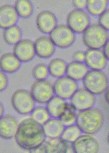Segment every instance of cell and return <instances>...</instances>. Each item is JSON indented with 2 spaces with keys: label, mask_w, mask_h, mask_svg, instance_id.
I'll list each match as a JSON object with an SVG mask.
<instances>
[{
  "label": "cell",
  "mask_w": 109,
  "mask_h": 153,
  "mask_svg": "<svg viewBox=\"0 0 109 153\" xmlns=\"http://www.w3.org/2000/svg\"><path fill=\"white\" fill-rule=\"evenodd\" d=\"M45 137L43 126L31 118L20 122L15 140L20 148L30 152L41 145Z\"/></svg>",
  "instance_id": "1"
},
{
  "label": "cell",
  "mask_w": 109,
  "mask_h": 153,
  "mask_svg": "<svg viewBox=\"0 0 109 153\" xmlns=\"http://www.w3.org/2000/svg\"><path fill=\"white\" fill-rule=\"evenodd\" d=\"M104 121V115L99 109L90 108L77 114L75 123L83 133L93 134L102 128Z\"/></svg>",
  "instance_id": "2"
},
{
  "label": "cell",
  "mask_w": 109,
  "mask_h": 153,
  "mask_svg": "<svg viewBox=\"0 0 109 153\" xmlns=\"http://www.w3.org/2000/svg\"><path fill=\"white\" fill-rule=\"evenodd\" d=\"M83 41L87 48L100 50L109 39V33L100 24H90L83 33Z\"/></svg>",
  "instance_id": "3"
},
{
  "label": "cell",
  "mask_w": 109,
  "mask_h": 153,
  "mask_svg": "<svg viewBox=\"0 0 109 153\" xmlns=\"http://www.w3.org/2000/svg\"><path fill=\"white\" fill-rule=\"evenodd\" d=\"M83 86L93 94L98 95L107 88L108 78L104 72L98 70H90L83 79Z\"/></svg>",
  "instance_id": "4"
},
{
  "label": "cell",
  "mask_w": 109,
  "mask_h": 153,
  "mask_svg": "<svg viewBox=\"0 0 109 153\" xmlns=\"http://www.w3.org/2000/svg\"><path fill=\"white\" fill-rule=\"evenodd\" d=\"M11 105L20 114H30L34 109L35 100L31 92L25 90H18L11 96Z\"/></svg>",
  "instance_id": "5"
},
{
  "label": "cell",
  "mask_w": 109,
  "mask_h": 153,
  "mask_svg": "<svg viewBox=\"0 0 109 153\" xmlns=\"http://www.w3.org/2000/svg\"><path fill=\"white\" fill-rule=\"evenodd\" d=\"M50 38L54 45L61 48H68L75 41V32L67 25L59 24L50 33Z\"/></svg>",
  "instance_id": "6"
},
{
  "label": "cell",
  "mask_w": 109,
  "mask_h": 153,
  "mask_svg": "<svg viewBox=\"0 0 109 153\" xmlns=\"http://www.w3.org/2000/svg\"><path fill=\"white\" fill-rule=\"evenodd\" d=\"M31 94L37 102L47 104L54 96V86L46 79L37 80L31 86Z\"/></svg>",
  "instance_id": "7"
},
{
  "label": "cell",
  "mask_w": 109,
  "mask_h": 153,
  "mask_svg": "<svg viewBox=\"0 0 109 153\" xmlns=\"http://www.w3.org/2000/svg\"><path fill=\"white\" fill-rule=\"evenodd\" d=\"M67 24L74 32L83 33L90 25V18L85 11L76 9L68 13Z\"/></svg>",
  "instance_id": "8"
},
{
  "label": "cell",
  "mask_w": 109,
  "mask_h": 153,
  "mask_svg": "<svg viewBox=\"0 0 109 153\" xmlns=\"http://www.w3.org/2000/svg\"><path fill=\"white\" fill-rule=\"evenodd\" d=\"M72 150L76 153H97L100 150V144L97 139L90 134H81L72 143Z\"/></svg>",
  "instance_id": "9"
},
{
  "label": "cell",
  "mask_w": 109,
  "mask_h": 153,
  "mask_svg": "<svg viewBox=\"0 0 109 153\" xmlns=\"http://www.w3.org/2000/svg\"><path fill=\"white\" fill-rule=\"evenodd\" d=\"M54 93L64 99H70L77 91V82L68 76H63L57 79L54 83Z\"/></svg>",
  "instance_id": "10"
},
{
  "label": "cell",
  "mask_w": 109,
  "mask_h": 153,
  "mask_svg": "<svg viewBox=\"0 0 109 153\" xmlns=\"http://www.w3.org/2000/svg\"><path fill=\"white\" fill-rule=\"evenodd\" d=\"M95 101V95L85 88L77 89L70 98V103L79 111L92 108Z\"/></svg>",
  "instance_id": "11"
},
{
  "label": "cell",
  "mask_w": 109,
  "mask_h": 153,
  "mask_svg": "<svg viewBox=\"0 0 109 153\" xmlns=\"http://www.w3.org/2000/svg\"><path fill=\"white\" fill-rule=\"evenodd\" d=\"M70 144L61 138L50 139L45 141L41 145L31 151V153H66L70 152L71 149Z\"/></svg>",
  "instance_id": "12"
},
{
  "label": "cell",
  "mask_w": 109,
  "mask_h": 153,
  "mask_svg": "<svg viewBox=\"0 0 109 153\" xmlns=\"http://www.w3.org/2000/svg\"><path fill=\"white\" fill-rule=\"evenodd\" d=\"M13 53L20 62L30 61L36 54L34 43L29 39H22L15 45Z\"/></svg>",
  "instance_id": "13"
},
{
  "label": "cell",
  "mask_w": 109,
  "mask_h": 153,
  "mask_svg": "<svg viewBox=\"0 0 109 153\" xmlns=\"http://www.w3.org/2000/svg\"><path fill=\"white\" fill-rule=\"evenodd\" d=\"M18 120L14 117L6 115L0 120V135L2 139L9 140L15 137L19 128Z\"/></svg>",
  "instance_id": "14"
},
{
  "label": "cell",
  "mask_w": 109,
  "mask_h": 153,
  "mask_svg": "<svg viewBox=\"0 0 109 153\" xmlns=\"http://www.w3.org/2000/svg\"><path fill=\"white\" fill-rule=\"evenodd\" d=\"M85 54L86 64L92 70L101 71L106 67L107 59L101 50L89 48L85 52Z\"/></svg>",
  "instance_id": "15"
},
{
  "label": "cell",
  "mask_w": 109,
  "mask_h": 153,
  "mask_svg": "<svg viewBox=\"0 0 109 153\" xmlns=\"http://www.w3.org/2000/svg\"><path fill=\"white\" fill-rule=\"evenodd\" d=\"M36 25L44 33H50L57 26V18L50 11L40 12L36 17Z\"/></svg>",
  "instance_id": "16"
},
{
  "label": "cell",
  "mask_w": 109,
  "mask_h": 153,
  "mask_svg": "<svg viewBox=\"0 0 109 153\" xmlns=\"http://www.w3.org/2000/svg\"><path fill=\"white\" fill-rule=\"evenodd\" d=\"M35 52L37 56L42 59H47L52 56L55 51L56 45L50 37L41 36L34 42Z\"/></svg>",
  "instance_id": "17"
},
{
  "label": "cell",
  "mask_w": 109,
  "mask_h": 153,
  "mask_svg": "<svg viewBox=\"0 0 109 153\" xmlns=\"http://www.w3.org/2000/svg\"><path fill=\"white\" fill-rule=\"evenodd\" d=\"M18 14L15 6L9 4L3 5L0 8V26L6 29L14 26L18 19Z\"/></svg>",
  "instance_id": "18"
},
{
  "label": "cell",
  "mask_w": 109,
  "mask_h": 153,
  "mask_svg": "<svg viewBox=\"0 0 109 153\" xmlns=\"http://www.w3.org/2000/svg\"><path fill=\"white\" fill-rule=\"evenodd\" d=\"M43 128L47 138H61L65 129V126L59 119L53 118L52 119H49L43 124Z\"/></svg>",
  "instance_id": "19"
},
{
  "label": "cell",
  "mask_w": 109,
  "mask_h": 153,
  "mask_svg": "<svg viewBox=\"0 0 109 153\" xmlns=\"http://www.w3.org/2000/svg\"><path fill=\"white\" fill-rule=\"evenodd\" d=\"M20 67V61L14 53H6L0 59V67L5 73H13L17 71Z\"/></svg>",
  "instance_id": "20"
},
{
  "label": "cell",
  "mask_w": 109,
  "mask_h": 153,
  "mask_svg": "<svg viewBox=\"0 0 109 153\" xmlns=\"http://www.w3.org/2000/svg\"><path fill=\"white\" fill-rule=\"evenodd\" d=\"M67 103L65 99L58 96H53L47 103L46 108L51 117L59 118L65 110Z\"/></svg>",
  "instance_id": "21"
},
{
  "label": "cell",
  "mask_w": 109,
  "mask_h": 153,
  "mask_svg": "<svg viewBox=\"0 0 109 153\" xmlns=\"http://www.w3.org/2000/svg\"><path fill=\"white\" fill-rule=\"evenodd\" d=\"M88 72V67L81 62L74 61L69 63L67 67V76L75 81L83 79Z\"/></svg>",
  "instance_id": "22"
},
{
  "label": "cell",
  "mask_w": 109,
  "mask_h": 153,
  "mask_svg": "<svg viewBox=\"0 0 109 153\" xmlns=\"http://www.w3.org/2000/svg\"><path fill=\"white\" fill-rule=\"evenodd\" d=\"M66 62L64 60L59 58H56L52 60L48 65L49 74L56 78L63 76L66 73Z\"/></svg>",
  "instance_id": "23"
},
{
  "label": "cell",
  "mask_w": 109,
  "mask_h": 153,
  "mask_svg": "<svg viewBox=\"0 0 109 153\" xmlns=\"http://www.w3.org/2000/svg\"><path fill=\"white\" fill-rule=\"evenodd\" d=\"M22 31L18 26L14 25L5 29L3 37L5 42L9 45H15L20 41Z\"/></svg>",
  "instance_id": "24"
},
{
  "label": "cell",
  "mask_w": 109,
  "mask_h": 153,
  "mask_svg": "<svg viewBox=\"0 0 109 153\" xmlns=\"http://www.w3.org/2000/svg\"><path fill=\"white\" fill-rule=\"evenodd\" d=\"M76 109L71 103H67L66 109L59 119L65 127H68L76 122Z\"/></svg>",
  "instance_id": "25"
},
{
  "label": "cell",
  "mask_w": 109,
  "mask_h": 153,
  "mask_svg": "<svg viewBox=\"0 0 109 153\" xmlns=\"http://www.w3.org/2000/svg\"><path fill=\"white\" fill-rule=\"evenodd\" d=\"M107 5V0H88L86 7L90 14L100 15L106 10Z\"/></svg>",
  "instance_id": "26"
},
{
  "label": "cell",
  "mask_w": 109,
  "mask_h": 153,
  "mask_svg": "<svg viewBox=\"0 0 109 153\" xmlns=\"http://www.w3.org/2000/svg\"><path fill=\"white\" fill-rule=\"evenodd\" d=\"M81 131L77 125H71L65 128L61 139L68 143L75 142L81 135Z\"/></svg>",
  "instance_id": "27"
},
{
  "label": "cell",
  "mask_w": 109,
  "mask_h": 153,
  "mask_svg": "<svg viewBox=\"0 0 109 153\" xmlns=\"http://www.w3.org/2000/svg\"><path fill=\"white\" fill-rule=\"evenodd\" d=\"M14 6L18 15L23 18L28 17L33 11V5L29 0H17Z\"/></svg>",
  "instance_id": "28"
},
{
  "label": "cell",
  "mask_w": 109,
  "mask_h": 153,
  "mask_svg": "<svg viewBox=\"0 0 109 153\" xmlns=\"http://www.w3.org/2000/svg\"><path fill=\"white\" fill-rule=\"evenodd\" d=\"M50 114L47 108L38 106L31 113V118L41 125H43L50 119Z\"/></svg>",
  "instance_id": "29"
},
{
  "label": "cell",
  "mask_w": 109,
  "mask_h": 153,
  "mask_svg": "<svg viewBox=\"0 0 109 153\" xmlns=\"http://www.w3.org/2000/svg\"><path fill=\"white\" fill-rule=\"evenodd\" d=\"M49 73L48 67L44 64H39L33 68L32 75L37 80L45 79Z\"/></svg>",
  "instance_id": "30"
},
{
  "label": "cell",
  "mask_w": 109,
  "mask_h": 153,
  "mask_svg": "<svg viewBox=\"0 0 109 153\" xmlns=\"http://www.w3.org/2000/svg\"><path fill=\"white\" fill-rule=\"evenodd\" d=\"M98 23L103 28L109 30V9L106 10L98 18Z\"/></svg>",
  "instance_id": "31"
},
{
  "label": "cell",
  "mask_w": 109,
  "mask_h": 153,
  "mask_svg": "<svg viewBox=\"0 0 109 153\" xmlns=\"http://www.w3.org/2000/svg\"><path fill=\"white\" fill-rule=\"evenodd\" d=\"M72 57L75 62H83L85 61L86 54L85 53L81 51H77L74 53Z\"/></svg>",
  "instance_id": "32"
},
{
  "label": "cell",
  "mask_w": 109,
  "mask_h": 153,
  "mask_svg": "<svg viewBox=\"0 0 109 153\" xmlns=\"http://www.w3.org/2000/svg\"><path fill=\"white\" fill-rule=\"evenodd\" d=\"M0 79H1V86H0V88H1V91H3L4 90L8 84V79L4 73V72L3 71L1 72L0 74Z\"/></svg>",
  "instance_id": "33"
},
{
  "label": "cell",
  "mask_w": 109,
  "mask_h": 153,
  "mask_svg": "<svg viewBox=\"0 0 109 153\" xmlns=\"http://www.w3.org/2000/svg\"><path fill=\"white\" fill-rule=\"evenodd\" d=\"M72 4L77 9H81L86 7L87 1L86 0H74L72 1Z\"/></svg>",
  "instance_id": "34"
},
{
  "label": "cell",
  "mask_w": 109,
  "mask_h": 153,
  "mask_svg": "<svg viewBox=\"0 0 109 153\" xmlns=\"http://www.w3.org/2000/svg\"><path fill=\"white\" fill-rule=\"evenodd\" d=\"M103 52L104 53V55L106 57L107 60H108L109 61V38L104 47Z\"/></svg>",
  "instance_id": "35"
},
{
  "label": "cell",
  "mask_w": 109,
  "mask_h": 153,
  "mask_svg": "<svg viewBox=\"0 0 109 153\" xmlns=\"http://www.w3.org/2000/svg\"><path fill=\"white\" fill-rule=\"evenodd\" d=\"M104 98H105V100L109 105V87L106 91V93L104 95Z\"/></svg>",
  "instance_id": "36"
},
{
  "label": "cell",
  "mask_w": 109,
  "mask_h": 153,
  "mask_svg": "<svg viewBox=\"0 0 109 153\" xmlns=\"http://www.w3.org/2000/svg\"><path fill=\"white\" fill-rule=\"evenodd\" d=\"M0 110H1V113H0V114H1V116L2 117V115L4 114V107H3V105H2V104H1V106H0Z\"/></svg>",
  "instance_id": "37"
},
{
  "label": "cell",
  "mask_w": 109,
  "mask_h": 153,
  "mask_svg": "<svg viewBox=\"0 0 109 153\" xmlns=\"http://www.w3.org/2000/svg\"><path fill=\"white\" fill-rule=\"evenodd\" d=\"M107 142H108V143L109 144V134H108V136H107Z\"/></svg>",
  "instance_id": "38"
}]
</instances>
